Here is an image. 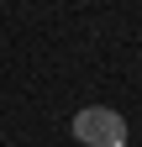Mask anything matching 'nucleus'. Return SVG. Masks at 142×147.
<instances>
[{
    "instance_id": "nucleus-1",
    "label": "nucleus",
    "mask_w": 142,
    "mask_h": 147,
    "mask_svg": "<svg viewBox=\"0 0 142 147\" xmlns=\"http://www.w3.org/2000/svg\"><path fill=\"white\" fill-rule=\"evenodd\" d=\"M74 137L84 147H126V121L111 105H84L74 116Z\"/></svg>"
}]
</instances>
